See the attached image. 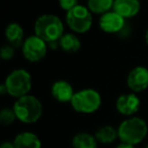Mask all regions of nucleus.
Returning a JSON list of instances; mask_svg holds the SVG:
<instances>
[{
    "label": "nucleus",
    "instance_id": "19",
    "mask_svg": "<svg viewBox=\"0 0 148 148\" xmlns=\"http://www.w3.org/2000/svg\"><path fill=\"white\" fill-rule=\"evenodd\" d=\"M15 118V113L13 111V109H8V108H5L2 109L0 112V123L4 126H8L14 122Z\"/></svg>",
    "mask_w": 148,
    "mask_h": 148
},
{
    "label": "nucleus",
    "instance_id": "7",
    "mask_svg": "<svg viewBox=\"0 0 148 148\" xmlns=\"http://www.w3.org/2000/svg\"><path fill=\"white\" fill-rule=\"evenodd\" d=\"M23 54L29 62H38L47 54V43L38 36H31L23 44Z\"/></svg>",
    "mask_w": 148,
    "mask_h": 148
},
{
    "label": "nucleus",
    "instance_id": "13",
    "mask_svg": "<svg viewBox=\"0 0 148 148\" xmlns=\"http://www.w3.org/2000/svg\"><path fill=\"white\" fill-rule=\"evenodd\" d=\"M15 148H41L40 138L32 132H23L15 136L13 140Z\"/></svg>",
    "mask_w": 148,
    "mask_h": 148
},
{
    "label": "nucleus",
    "instance_id": "24",
    "mask_svg": "<svg viewBox=\"0 0 148 148\" xmlns=\"http://www.w3.org/2000/svg\"><path fill=\"white\" fill-rule=\"evenodd\" d=\"M0 93H1V95H3V93H7V89H6V87H5L4 83H3V84L1 85V87H0Z\"/></svg>",
    "mask_w": 148,
    "mask_h": 148
},
{
    "label": "nucleus",
    "instance_id": "21",
    "mask_svg": "<svg viewBox=\"0 0 148 148\" xmlns=\"http://www.w3.org/2000/svg\"><path fill=\"white\" fill-rule=\"evenodd\" d=\"M59 3H60L61 8L64 9V10H66L67 12L70 10V9H72L73 7H75L77 4H78L76 0H61Z\"/></svg>",
    "mask_w": 148,
    "mask_h": 148
},
{
    "label": "nucleus",
    "instance_id": "15",
    "mask_svg": "<svg viewBox=\"0 0 148 148\" xmlns=\"http://www.w3.org/2000/svg\"><path fill=\"white\" fill-rule=\"evenodd\" d=\"M59 44L61 49L67 53H76L81 48L80 41L73 34H64L59 40Z\"/></svg>",
    "mask_w": 148,
    "mask_h": 148
},
{
    "label": "nucleus",
    "instance_id": "10",
    "mask_svg": "<svg viewBox=\"0 0 148 148\" xmlns=\"http://www.w3.org/2000/svg\"><path fill=\"white\" fill-rule=\"evenodd\" d=\"M124 23H125V19L115 11H109L101 15L99 18V27L108 34L120 32L123 29Z\"/></svg>",
    "mask_w": 148,
    "mask_h": 148
},
{
    "label": "nucleus",
    "instance_id": "11",
    "mask_svg": "<svg viewBox=\"0 0 148 148\" xmlns=\"http://www.w3.org/2000/svg\"><path fill=\"white\" fill-rule=\"evenodd\" d=\"M113 9L124 19L130 18L139 12L140 2L137 0H117L114 2Z\"/></svg>",
    "mask_w": 148,
    "mask_h": 148
},
{
    "label": "nucleus",
    "instance_id": "17",
    "mask_svg": "<svg viewBox=\"0 0 148 148\" xmlns=\"http://www.w3.org/2000/svg\"><path fill=\"white\" fill-rule=\"evenodd\" d=\"M95 137L101 143L109 144L115 141L116 138L119 137V135H118V130L115 129L114 127H112V126H103V127H101L97 130Z\"/></svg>",
    "mask_w": 148,
    "mask_h": 148
},
{
    "label": "nucleus",
    "instance_id": "18",
    "mask_svg": "<svg viewBox=\"0 0 148 148\" xmlns=\"http://www.w3.org/2000/svg\"><path fill=\"white\" fill-rule=\"evenodd\" d=\"M114 6V1L112 0H89L87 2V8L89 11H92L95 13H105L109 12L111 8Z\"/></svg>",
    "mask_w": 148,
    "mask_h": 148
},
{
    "label": "nucleus",
    "instance_id": "23",
    "mask_svg": "<svg viewBox=\"0 0 148 148\" xmlns=\"http://www.w3.org/2000/svg\"><path fill=\"white\" fill-rule=\"evenodd\" d=\"M117 148H135V146H133V145H130V144H125V143H122V144H120L119 146H117Z\"/></svg>",
    "mask_w": 148,
    "mask_h": 148
},
{
    "label": "nucleus",
    "instance_id": "8",
    "mask_svg": "<svg viewBox=\"0 0 148 148\" xmlns=\"http://www.w3.org/2000/svg\"><path fill=\"white\" fill-rule=\"evenodd\" d=\"M128 87L133 92H141L148 87V69L143 66L135 67L127 77Z\"/></svg>",
    "mask_w": 148,
    "mask_h": 148
},
{
    "label": "nucleus",
    "instance_id": "26",
    "mask_svg": "<svg viewBox=\"0 0 148 148\" xmlns=\"http://www.w3.org/2000/svg\"><path fill=\"white\" fill-rule=\"evenodd\" d=\"M146 148H148V144H147V146H146Z\"/></svg>",
    "mask_w": 148,
    "mask_h": 148
},
{
    "label": "nucleus",
    "instance_id": "25",
    "mask_svg": "<svg viewBox=\"0 0 148 148\" xmlns=\"http://www.w3.org/2000/svg\"><path fill=\"white\" fill-rule=\"evenodd\" d=\"M145 41H146V44L148 45V29L146 31V34H145Z\"/></svg>",
    "mask_w": 148,
    "mask_h": 148
},
{
    "label": "nucleus",
    "instance_id": "6",
    "mask_svg": "<svg viewBox=\"0 0 148 148\" xmlns=\"http://www.w3.org/2000/svg\"><path fill=\"white\" fill-rule=\"evenodd\" d=\"M66 21L70 29L75 33L84 34L92 25V16L87 7L77 4L66 14Z\"/></svg>",
    "mask_w": 148,
    "mask_h": 148
},
{
    "label": "nucleus",
    "instance_id": "12",
    "mask_svg": "<svg viewBox=\"0 0 148 148\" xmlns=\"http://www.w3.org/2000/svg\"><path fill=\"white\" fill-rule=\"evenodd\" d=\"M51 92L54 99L61 103L71 101L72 97L75 93L73 86L68 81L65 80H58L54 82L52 85Z\"/></svg>",
    "mask_w": 148,
    "mask_h": 148
},
{
    "label": "nucleus",
    "instance_id": "4",
    "mask_svg": "<svg viewBox=\"0 0 148 148\" xmlns=\"http://www.w3.org/2000/svg\"><path fill=\"white\" fill-rule=\"evenodd\" d=\"M4 85L7 93L14 97H23L27 95L32 88V76L25 69L13 70L5 79Z\"/></svg>",
    "mask_w": 148,
    "mask_h": 148
},
{
    "label": "nucleus",
    "instance_id": "16",
    "mask_svg": "<svg viewBox=\"0 0 148 148\" xmlns=\"http://www.w3.org/2000/svg\"><path fill=\"white\" fill-rule=\"evenodd\" d=\"M73 148H97V140L88 133H78L72 139Z\"/></svg>",
    "mask_w": 148,
    "mask_h": 148
},
{
    "label": "nucleus",
    "instance_id": "1",
    "mask_svg": "<svg viewBox=\"0 0 148 148\" xmlns=\"http://www.w3.org/2000/svg\"><path fill=\"white\" fill-rule=\"evenodd\" d=\"M62 21L54 14H43L35 23V34L46 43H53L64 35Z\"/></svg>",
    "mask_w": 148,
    "mask_h": 148
},
{
    "label": "nucleus",
    "instance_id": "3",
    "mask_svg": "<svg viewBox=\"0 0 148 148\" xmlns=\"http://www.w3.org/2000/svg\"><path fill=\"white\" fill-rule=\"evenodd\" d=\"M12 109L16 119L25 124L36 123L43 114L42 103L36 97L29 95L17 99Z\"/></svg>",
    "mask_w": 148,
    "mask_h": 148
},
{
    "label": "nucleus",
    "instance_id": "14",
    "mask_svg": "<svg viewBox=\"0 0 148 148\" xmlns=\"http://www.w3.org/2000/svg\"><path fill=\"white\" fill-rule=\"evenodd\" d=\"M23 29L21 27V25L16 23H11L5 29V38H6L7 42L9 45L12 47H18L23 44Z\"/></svg>",
    "mask_w": 148,
    "mask_h": 148
},
{
    "label": "nucleus",
    "instance_id": "20",
    "mask_svg": "<svg viewBox=\"0 0 148 148\" xmlns=\"http://www.w3.org/2000/svg\"><path fill=\"white\" fill-rule=\"evenodd\" d=\"M0 56L3 60H10L12 59V57L14 56V47H12L11 45H5L1 48L0 51Z\"/></svg>",
    "mask_w": 148,
    "mask_h": 148
},
{
    "label": "nucleus",
    "instance_id": "5",
    "mask_svg": "<svg viewBox=\"0 0 148 148\" xmlns=\"http://www.w3.org/2000/svg\"><path fill=\"white\" fill-rule=\"evenodd\" d=\"M70 103L76 112L90 114L99 109L101 105V97L97 90L87 88L74 93Z\"/></svg>",
    "mask_w": 148,
    "mask_h": 148
},
{
    "label": "nucleus",
    "instance_id": "2",
    "mask_svg": "<svg viewBox=\"0 0 148 148\" xmlns=\"http://www.w3.org/2000/svg\"><path fill=\"white\" fill-rule=\"evenodd\" d=\"M148 132V127L143 119L132 117L122 122L118 128V135L122 143L136 145L143 141Z\"/></svg>",
    "mask_w": 148,
    "mask_h": 148
},
{
    "label": "nucleus",
    "instance_id": "9",
    "mask_svg": "<svg viewBox=\"0 0 148 148\" xmlns=\"http://www.w3.org/2000/svg\"><path fill=\"white\" fill-rule=\"evenodd\" d=\"M116 107L120 114L124 116H133L140 108V99L135 93H125L118 97Z\"/></svg>",
    "mask_w": 148,
    "mask_h": 148
},
{
    "label": "nucleus",
    "instance_id": "22",
    "mask_svg": "<svg viewBox=\"0 0 148 148\" xmlns=\"http://www.w3.org/2000/svg\"><path fill=\"white\" fill-rule=\"evenodd\" d=\"M0 148H15V146L13 142H4Z\"/></svg>",
    "mask_w": 148,
    "mask_h": 148
}]
</instances>
